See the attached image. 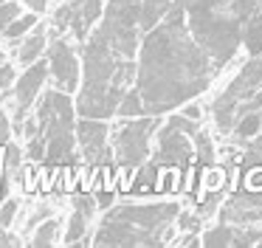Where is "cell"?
Segmentation results:
<instances>
[{"label": "cell", "mask_w": 262, "mask_h": 248, "mask_svg": "<svg viewBox=\"0 0 262 248\" xmlns=\"http://www.w3.org/2000/svg\"><path fill=\"white\" fill-rule=\"evenodd\" d=\"M217 73V62L198 43L178 6L144 37L138 51L136 90L141 93L144 113L161 116L169 107L186 105L203 93Z\"/></svg>", "instance_id": "cell-1"}, {"label": "cell", "mask_w": 262, "mask_h": 248, "mask_svg": "<svg viewBox=\"0 0 262 248\" xmlns=\"http://www.w3.org/2000/svg\"><path fill=\"white\" fill-rule=\"evenodd\" d=\"M82 62H85V76H82V90L79 99H76L79 116L88 118L116 116L121 99L127 96V88L136 85L138 65L127 56L116 54L99 31H93L85 39Z\"/></svg>", "instance_id": "cell-2"}, {"label": "cell", "mask_w": 262, "mask_h": 248, "mask_svg": "<svg viewBox=\"0 0 262 248\" xmlns=\"http://www.w3.org/2000/svg\"><path fill=\"white\" fill-rule=\"evenodd\" d=\"M175 6L186 14L198 43L223 68L237 54L245 23L259 9V0H175Z\"/></svg>", "instance_id": "cell-3"}, {"label": "cell", "mask_w": 262, "mask_h": 248, "mask_svg": "<svg viewBox=\"0 0 262 248\" xmlns=\"http://www.w3.org/2000/svg\"><path fill=\"white\" fill-rule=\"evenodd\" d=\"M178 212L181 206L172 200L166 203H124L104 214L99 223L93 245H166L175 237Z\"/></svg>", "instance_id": "cell-4"}, {"label": "cell", "mask_w": 262, "mask_h": 248, "mask_svg": "<svg viewBox=\"0 0 262 248\" xmlns=\"http://www.w3.org/2000/svg\"><path fill=\"white\" fill-rule=\"evenodd\" d=\"M74 101L65 90L54 88V90H46V93L37 99L34 105V116L40 121V133L48 144V152H46V161L48 163H74L76 155H74V144L76 138V118H74Z\"/></svg>", "instance_id": "cell-5"}, {"label": "cell", "mask_w": 262, "mask_h": 248, "mask_svg": "<svg viewBox=\"0 0 262 248\" xmlns=\"http://www.w3.org/2000/svg\"><path fill=\"white\" fill-rule=\"evenodd\" d=\"M141 6L144 0H110L99 26V34L107 39V45L127 59L141 51Z\"/></svg>", "instance_id": "cell-6"}, {"label": "cell", "mask_w": 262, "mask_h": 248, "mask_svg": "<svg viewBox=\"0 0 262 248\" xmlns=\"http://www.w3.org/2000/svg\"><path fill=\"white\" fill-rule=\"evenodd\" d=\"M256 90H262V54L251 56L243 71L231 79V85L211 101V116H214V124L220 133H234L239 101L251 99Z\"/></svg>", "instance_id": "cell-7"}, {"label": "cell", "mask_w": 262, "mask_h": 248, "mask_svg": "<svg viewBox=\"0 0 262 248\" xmlns=\"http://www.w3.org/2000/svg\"><path fill=\"white\" fill-rule=\"evenodd\" d=\"M155 133V116H136L124 118L119 127L110 130V144H113V158L127 167H141L149 161V138Z\"/></svg>", "instance_id": "cell-8"}, {"label": "cell", "mask_w": 262, "mask_h": 248, "mask_svg": "<svg viewBox=\"0 0 262 248\" xmlns=\"http://www.w3.org/2000/svg\"><path fill=\"white\" fill-rule=\"evenodd\" d=\"M48 73H51V68H48V62H40L37 59L34 65H29L23 71V76L14 82L12 88V96H14V113H12V124H14V133L20 135V130H23V121L26 116L31 113V107L37 105V99H40V90L42 85H46Z\"/></svg>", "instance_id": "cell-9"}, {"label": "cell", "mask_w": 262, "mask_h": 248, "mask_svg": "<svg viewBox=\"0 0 262 248\" xmlns=\"http://www.w3.org/2000/svg\"><path fill=\"white\" fill-rule=\"evenodd\" d=\"M194 158V141L183 130L166 121L164 130H158V147H155L152 161L161 167H186Z\"/></svg>", "instance_id": "cell-10"}, {"label": "cell", "mask_w": 262, "mask_h": 248, "mask_svg": "<svg viewBox=\"0 0 262 248\" xmlns=\"http://www.w3.org/2000/svg\"><path fill=\"white\" fill-rule=\"evenodd\" d=\"M76 138H79L82 155L88 158V163H104L110 161V127L104 124V118H88L82 116L76 121Z\"/></svg>", "instance_id": "cell-11"}, {"label": "cell", "mask_w": 262, "mask_h": 248, "mask_svg": "<svg viewBox=\"0 0 262 248\" xmlns=\"http://www.w3.org/2000/svg\"><path fill=\"white\" fill-rule=\"evenodd\" d=\"M48 68H51L54 88L65 90V93H74L76 85H79V62H76V54L68 45V39H62V37L51 39V48H48Z\"/></svg>", "instance_id": "cell-12"}, {"label": "cell", "mask_w": 262, "mask_h": 248, "mask_svg": "<svg viewBox=\"0 0 262 248\" xmlns=\"http://www.w3.org/2000/svg\"><path fill=\"white\" fill-rule=\"evenodd\" d=\"M217 217H220L223 223H234V225H251V223H256V220H262V195H259V192L231 195L220 206Z\"/></svg>", "instance_id": "cell-13"}, {"label": "cell", "mask_w": 262, "mask_h": 248, "mask_svg": "<svg viewBox=\"0 0 262 248\" xmlns=\"http://www.w3.org/2000/svg\"><path fill=\"white\" fill-rule=\"evenodd\" d=\"M96 209H99L96 197H91V195H76V197H74V212H71L68 229H65V234H62V242H65V245H79V242L85 240L88 225H91Z\"/></svg>", "instance_id": "cell-14"}, {"label": "cell", "mask_w": 262, "mask_h": 248, "mask_svg": "<svg viewBox=\"0 0 262 248\" xmlns=\"http://www.w3.org/2000/svg\"><path fill=\"white\" fill-rule=\"evenodd\" d=\"M99 17H102V0H71V31L76 34V39H88Z\"/></svg>", "instance_id": "cell-15"}, {"label": "cell", "mask_w": 262, "mask_h": 248, "mask_svg": "<svg viewBox=\"0 0 262 248\" xmlns=\"http://www.w3.org/2000/svg\"><path fill=\"white\" fill-rule=\"evenodd\" d=\"M46 45H48V37H46V31H34V34H26L23 39H20V45H17V62L20 65H34L37 59L42 56V51H46Z\"/></svg>", "instance_id": "cell-16"}, {"label": "cell", "mask_w": 262, "mask_h": 248, "mask_svg": "<svg viewBox=\"0 0 262 248\" xmlns=\"http://www.w3.org/2000/svg\"><path fill=\"white\" fill-rule=\"evenodd\" d=\"M59 237H62V220L51 214V217H46L34 231H31V245H34V248H46V245L59 242Z\"/></svg>", "instance_id": "cell-17"}, {"label": "cell", "mask_w": 262, "mask_h": 248, "mask_svg": "<svg viewBox=\"0 0 262 248\" xmlns=\"http://www.w3.org/2000/svg\"><path fill=\"white\" fill-rule=\"evenodd\" d=\"M172 6H175V0H144V6H141V28H144V34L152 31V28L172 11Z\"/></svg>", "instance_id": "cell-18"}, {"label": "cell", "mask_w": 262, "mask_h": 248, "mask_svg": "<svg viewBox=\"0 0 262 248\" xmlns=\"http://www.w3.org/2000/svg\"><path fill=\"white\" fill-rule=\"evenodd\" d=\"M243 45L248 48L251 56H259V54H262V11H259V9H256L254 14H251V20L245 23Z\"/></svg>", "instance_id": "cell-19"}, {"label": "cell", "mask_w": 262, "mask_h": 248, "mask_svg": "<svg viewBox=\"0 0 262 248\" xmlns=\"http://www.w3.org/2000/svg\"><path fill=\"white\" fill-rule=\"evenodd\" d=\"M234 237H237V225L234 223H220V225H214V229H209L203 234V245H209V248L234 245Z\"/></svg>", "instance_id": "cell-20"}, {"label": "cell", "mask_w": 262, "mask_h": 248, "mask_svg": "<svg viewBox=\"0 0 262 248\" xmlns=\"http://www.w3.org/2000/svg\"><path fill=\"white\" fill-rule=\"evenodd\" d=\"M37 20H40V17H37V11H29V14H20L17 20H14L12 26L6 28V34H3V37H6V43H9V45H17L20 39H23L26 34H29L31 28L37 26Z\"/></svg>", "instance_id": "cell-21"}, {"label": "cell", "mask_w": 262, "mask_h": 248, "mask_svg": "<svg viewBox=\"0 0 262 248\" xmlns=\"http://www.w3.org/2000/svg\"><path fill=\"white\" fill-rule=\"evenodd\" d=\"M158 172H161V163H155L152 158H149V161H144L141 167L136 169V180H133V189H136V192H149V189H155Z\"/></svg>", "instance_id": "cell-22"}, {"label": "cell", "mask_w": 262, "mask_h": 248, "mask_svg": "<svg viewBox=\"0 0 262 248\" xmlns=\"http://www.w3.org/2000/svg\"><path fill=\"white\" fill-rule=\"evenodd\" d=\"M259 130H262V116H259V110H256V113H245V116L237 118L234 135H237V141H248V138H254Z\"/></svg>", "instance_id": "cell-23"}, {"label": "cell", "mask_w": 262, "mask_h": 248, "mask_svg": "<svg viewBox=\"0 0 262 248\" xmlns=\"http://www.w3.org/2000/svg\"><path fill=\"white\" fill-rule=\"evenodd\" d=\"M194 158H198L203 167H209V163H214V155H217V150H214V144H211V135L206 133V130H198L194 133Z\"/></svg>", "instance_id": "cell-24"}, {"label": "cell", "mask_w": 262, "mask_h": 248, "mask_svg": "<svg viewBox=\"0 0 262 248\" xmlns=\"http://www.w3.org/2000/svg\"><path fill=\"white\" fill-rule=\"evenodd\" d=\"M226 180H228V169L214 167V163H209V167L200 172V183H203L206 192H223Z\"/></svg>", "instance_id": "cell-25"}, {"label": "cell", "mask_w": 262, "mask_h": 248, "mask_svg": "<svg viewBox=\"0 0 262 248\" xmlns=\"http://www.w3.org/2000/svg\"><path fill=\"white\" fill-rule=\"evenodd\" d=\"M119 116L121 118H136V116H147L144 113V101H141V93H138L136 88L133 90H127V96L121 99V105H119Z\"/></svg>", "instance_id": "cell-26"}, {"label": "cell", "mask_w": 262, "mask_h": 248, "mask_svg": "<svg viewBox=\"0 0 262 248\" xmlns=\"http://www.w3.org/2000/svg\"><path fill=\"white\" fill-rule=\"evenodd\" d=\"M20 172H23V150L9 141L6 144V175L20 178Z\"/></svg>", "instance_id": "cell-27"}, {"label": "cell", "mask_w": 262, "mask_h": 248, "mask_svg": "<svg viewBox=\"0 0 262 248\" xmlns=\"http://www.w3.org/2000/svg\"><path fill=\"white\" fill-rule=\"evenodd\" d=\"M20 17V3L17 0H6L0 3V34H6V28Z\"/></svg>", "instance_id": "cell-28"}, {"label": "cell", "mask_w": 262, "mask_h": 248, "mask_svg": "<svg viewBox=\"0 0 262 248\" xmlns=\"http://www.w3.org/2000/svg\"><path fill=\"white\" fill-rule=\"evenodd\" d=\"M17 76H14V68L9 62H0V99H6L9 96V88H14Z\"/></svg>", "instance_id": "cell-29"}, {"label": "cell", "mask_w": 262, "mask_h": 248, "mask_svg": "<svg viewBox=\"0 0 262 248\" xmlns=\"http://www.w3.org/2000/svg\"><path fill=\"white\" fill-rule=\"evenodd\" d=\"M17 209H20V200H17V197H9L6 203H0V223L6 225V229L14 223V217H17Z\"/></svg>", "instance_id": "cell-30"}, {"label": "cell", "mask_w": 262, "mask_h": 248, "mask_svg": "<svg viewBox=\"0 0 262 248\" xmlns=\"http://www.w3.org/2000/svg\"><path fill=\"white\" fill-rule=\"evenodd\" d=\"M169 124H175L178 130H183V133H186V135H192V138H194V133L200 130V124L194 121V118L183 116V113H181V116H169Z\"/></svg>", "instance_id": "cell-31"}, {"label": "cell", "mask_w": 262, "mask_h": 248, "mask_svg": "<svg viewBox=\"0 0 262 248\" xmlns=\"http://www.w3.org/2000/svg\"><path fill=\"white\" fill-rule=\"evenodd\" d=\"M20 178H23V192H37V189H40V169L23 167Z\"/></svg>", "instance_id": "cell-32"}, {"label": "cell", "mask_w": 262, "mask_h": 248, "mask_svg": "<svg viewBox=\"0 0 262 248\" xmlns=\"http://www.w3.org/2000/svg\"><path fill=\"white\" fill-rule=\"evenodd\" d=\"M198 225H200V214H194V212H178V229L194 231Z\"/></svg>", "instance_id": "cell-33"}, {"label": "cell", "mask_w": 262, "mask_h": 248, "mask_svg": "<svg viewBox=\"0 0 262 248\" xmlns=\"http://www.w3.org/2000/svg\"><path fill=\"white\" fill-rule=\"evenodd\" d=\"M14 133V124H12V118H9V113L0 107V147H6L9 144V135Z\"/></svg>", "instance_id": "cell-34"}, {"label": "cell", "mask_w": 262, "mask_h": 248, "mask_svg": "<svg viewBox=\"0 0 262 248\" xmlns=\"http://www.w3.org/2000/svg\"><path fill=\"white\" fill-rule=\"evenodd\" d=\"M51 214H54V209H51V206H40L34 214H29V223H26V231H34L37 225H40L46 217H51Z\"/></svg>", "instance_id": "cell-35"}, {"label": "cell", "mask_w": 262, "mask_h": 248, "mask_svg": "<svg viewBox=\"0 0 262 248\" xmlns=\"http://www.w3.org/2000/svg\"><path fill=\"white\" fill-rule=\"evenodd\" d=\"M194 183H198V172H194L192 163H186V169H183V186H181V189H183V192H192Z\"/></svg>", "instance_id": "cell-36"}, {"label": "cell", "mask_w": 262, "mask_h": 248, "mask_svg": "<svg viewBox=\"0 0 262 248\" xmlns=\"http://www.w3.org/2000/svg\"><path fill=\"white\" fill-rule=\"evenodd\" d=\"M29 11H37V14H46L48 11V0H20Z\"/></svg>", "instance_id": "cell-37"}, {"label": "cell", "mask_w": 262, "mask_h": 248, "mask_svg": "<svg viewBox=\"0 0 262 248\" xmlns=\"http://www.w3.org/2000/svg\"><path fill=\"white\" fill-rule=\"evenodd\" d=\"M96 203H99V209H110V206H113V192H110V189L96 192Z\"/></svg>", "instance_id": "cell-38"}, {"label": "cell", "mask_w": 262, "mask_h": 248, "mask_svg": "<svg viewBox=\"0 0 262 248\" xmlns=\"http://www.w3.org/2000/svg\"><path fill=\"white\" fill-rule=\"evenodd\" d=\"M0 245H17V237L9 234L6 225H3V223H0Z\"/></svg>", "instance_id": "cell-39"}, {"label": "cell", "mask_w": 262, "mask_h": 248, "mask_svg": "<svg viewBox=\"0 0 262 248\" xmlns=\"http://www.w3.org/2000/svg\"><path fill=\"white\" fill-rule=\"evenodd\" d=\"M200 113H203V110H200L198 105H189V101H186V107H183V116H189V118H194V121H200Z\"/></svg>", "instance_id": "cell-40"}, {"label": "cell", "mask_w": 262, "mask_h": 248, "mask_svg": "<svg viewBox=\"0 0 262 248\" xmlns=\"http://www.w3.org/2000/svg\"><path fill=\"white\" fill-rule=\"evenodd\" d=\"M181 245H200V240H198V234H186L181 240Z\"/></svg>", "instance_id": "cell-41"}, {"label": "cell", "mask_w": 262, "mask_h": 248, "mask_svg": "<svg viewBox=\"0 0 262 248\" xmlns=\"http://www.w3.org/2000/svg\"><path fill=\"white\" fill-rule=\"evenodd\" d=\"M0 3H6V0H0Z\"/></svg>", "instance_id": "cell-42"}, {"label": "cell", "mask_w": 262, "mask_h": 248, "mask_svg": "<svg viewBox=\"0 0 262 248\" xmlns=\"http://www.w3.org/2000/svg\"><path fill=\"white\" fill-rule=\"evenodd\" d=\"M259 116H262V110H259Z\"/></svg>", "instance_id": "cell-43"}]
</instances>
